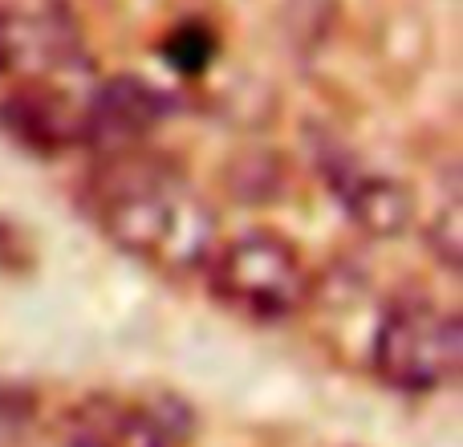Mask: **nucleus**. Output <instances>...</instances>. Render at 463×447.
Wrapping results in <instances>:
<instances>
[{"instance_id": "obj_1", "label": "nucleus", "mask_w": 463, "mask_h": 447, "mask_svg": "<svg viewBox=\"0 0 463 447\" xmlns=\"http://www.w3.org/2000/svg\"><path fill=\"white\" fill-rule=\"evenodd\" d=\"M94 212L122 252L167 277L200 272L220 244L212 204L187 184L184 171L143 147L106 155Z\"/></svg>"}, {"instance_id": "obj_2", "label": "nucleus", "mask_w": 463, "mask_h": 447, "mask_svg": "<svg viewBox=\"0 0 463 447\" xmlns=\"http://www.w3.org/2000/svg\"><path fill=\"white\" fill-rule=\"evenodd\" d=\"M370 366L386 386L407 395H435L451 386L463 366L459 313L431 293L394 297L370 338Z\"/></svg>"}, {"instance_id": "obj_3", "label": "nucleus", "mask_w": 463, "mask_h": 447, "mask_svg": "<svg viewBox=\"0 0 463 447\" xmlns=\"http://www.w3.org/2000/svg\"><path fill=\"white\" fill-rule=\"evenodd\" d=\"M208 285L224 309L252 321H285L309 301V269L277 232H244L216 244L203 264Z\"/></svg>"}, {"instance_id": "obj_4", "label": "nucleus", "mask_w": 463, "mask_h": 447, "mask_svg": "<svg viewBox=\"0 0 463 447\" xmlns=\"http://www.w3.org/2000/svg\"><path fill=\"white\" fill-rule=\"evenodd\" d=\"M86 62L65 0H0V81H29Z\"/></svg>"}, {"instance_id": "obj_5", "label": "nucleus", "mask_w": 463, "mask_h": 447, "mask_svg": "<svg viewBox=\"0 0 463 447\" xmlns=\"http://www.w3.org/2000/svg\"><path fill=\"white\" fill-rule=\"evenodd\" d=\"M192 415L175 399H98L70 415L53 447H179Z\"/></svg>"}, {"instance_id": "obj_6", "label": "nucleus", "mask_w": 463, "mask_h": 447, "mask_svg": "<svg viewBox=\"0 0 463 447\" xmlns=\"http://www.w3.org/2000/svg\"><path fill=\"white\" fill-rule=\"evenodd\" d=\"M317 176L329 187V195L345 208V216L370 236H399L415 216V195L407 192V184L362 163L342 143L317 147Z\"/></svg>"}, {"instance_id": "obj_7", "label": "nucleus", "mask_w": 463, "mask_h": 447, "mask_svg": "<svg viewBox=\"0 0 463 447\" xmlns=\"http://www.w3.org/2000/svg\"><path fill=\"white\" fill-rule=\"evenodd\" d=\"M167 119V98L143 78H110L94 81L86 114V147L102 155H118L143 147L159 122Z\"/></svg>"}, {"instance_id": "obj_8", "label": "nucleus", "mask_w": 463, "mask_h": 447, "mask_svg": "<svg viewBox=\"0 0 463 447\" xmlns=\"http://www.w3.org/2000/svg\"><path fill=\"white\" fill-rule=\"evenodd\" d=\"M427 240H431V252L439 256V264L448 272H459V256H463V232H459V195L451 192L448 200L439 204V212L431 216V228H427Z\"/></svg>"}]
</instances>
